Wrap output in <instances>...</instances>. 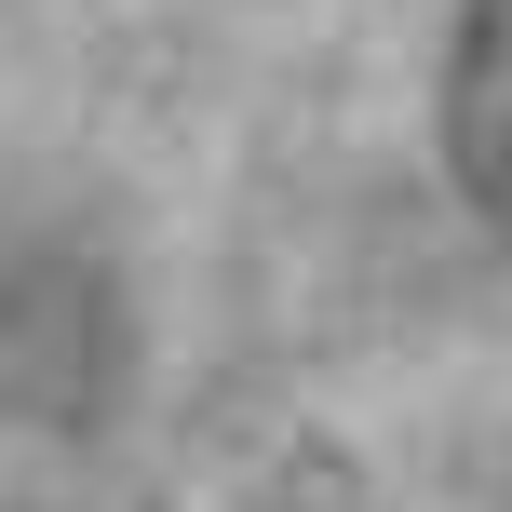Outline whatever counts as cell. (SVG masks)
<instances>
[{
  "mask_svg": "<svg viewBox=\"0 0 512 512\" xmlns=\"http://www.w3.org/2000/svg\"><path fill=\"white\" fill-rule=\"evenodd\" d=\"M445 176L486 230H512V0H459L445 27Z\"/></svg>",
  "mask_w": 512,
  "mask_h": 512,
  "instance_id": "1",
  "label": "cell"
}]
</instances>
